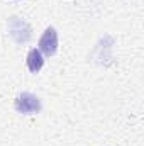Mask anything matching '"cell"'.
Listing matches in <instances>:
<instances>
[{
	"instance_id": "obj_4",
	"label": "cell",
	"mask_w": 144,
	"mask_h": 146,
	"mask_svg": "<svg viewBox=\"0 0 144 146\" xmlns=\"http://www.w3.org/2000/svg\"><path fill=\"white\" fill-rule=\"evenodd\" d=\"M26 66H27V70L31 73H39L41 68L44 66V54L37 48L29 49V53L26 56Z\"/></svg>"
},
{
	"instance_id": "obj_1",
	"label": "cell",
	"mask_w": 144,
	"mask_h": 146,
	"mask_svg": "<svg viewBox=\"0 0 144 146\" xmlns=\"http://www.w3.org/2000/svg\"><path fill=\"white\" fill-rule=\"evenodd\" d=\"M14 107L19 114H24V115H32V114H37L42 109V102L41 99L31 94V92H22L15 97L14 100Z\"/></svg>"
},
{
	"instance_id": "obj_2",
	"label": "cell",
	"mask_w": 144,
	"mask_h": 146,
	"mask_svg": "<svg viewBox=\"0 0 144 146\" xmlns=\"http://www.w3.org/2000/svg\"><path fill=\"white\" fill-rule=\"evenodd\" d=\"M7 26H9V34H10V37H12L17 44H26V42L31 39V36H32L31 26H29L24 19H20V17H17V15L9 17Z\"/></svg>"
},
{
	"instance_id": "obj_3",
	"label": "cell",
	"mask_w": 144,
	"mask_h": 146,
	"mask_svg": "<svg viewBox=\"0 0 144 146\" xmlns=\"http://www.w3.org/2000/svg\"><path fill=\"white\" fill-rule=\"evenodd\" d=\"M58 46H59V37H58L56 27H53V26L46 27L44 33H42V36L39 37L37 49L44 56H54L58 53Z\"/></svg>"
}]
</instances>
